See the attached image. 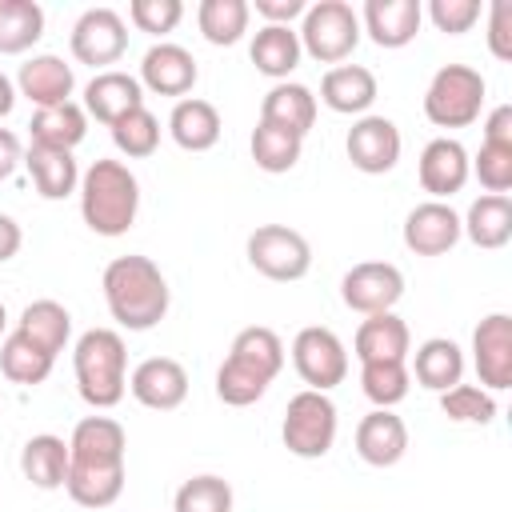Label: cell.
Returning <instances> with one entry per match:
<instances>
[{
  "instance_id": "cell-29",
  "label": "cell",
  "mask_w": 512,
  "mask_h": 512,
  "mask_svg": "<svg viewBox=\"0 0 512 512\" xmlns=\"http://www.w3.org/2000/svg\"><path fill=\"white\" fill-rule=\"evenodd\" d=\"M24 168H28L32 184H36V192H40L44 200H64V196H72V192L80 188V168H76L72 152L32 144V148L24 152Z\"/></svg>"
},
{
  "instance_id": "cell-33",
  "label": "cell",
  "mask_w": 512,
  "mask_h": 512,
  "mask_svg": "<svg viewBox=\"0 0 512 512\" xmlns=\"http://www.w3.org/2000/svg\"><path fill=\"white\" fill-rule=\"evenodd\" d=\"M16 332L28 336V340H32L36 348H44L48 356H56V352H64V344H68V336H72V316H68V308H64L60 300H32V304L20 312Z\"/></svg>"
},
{
  "instance_id": "cell-13",
  "label": "cell",
  "mask_w": 512,
  "mask_h": 512,
  "mask_svg": "<svg viewBox=\"0 0 512 512\" xmlns=\"http://www.w3.org/2000/svg\"><path fill=\"white\" fill-rule=\"evenodd\" d=\"M460 216L448 200H424L404 216V248L416 256H444L460 244Z\"/></svg>"
},
{
  "instance_id": "cell-46",
  "label": "cell",
  "mask_w": 512,
  "mask_h": 512,
  "mask_svg": "<svg viewBox=\"0 0 512 512\" xmlns=\"http://www.w3.org/2000/svg\"><path fill=\"white\" fill-rule=\"evenodd\" d=\"M428 20L448 36H464L480 20V0H432Z\"/></svg>"
},
{
  "instance_id": "cell-26",
  "label": "cell",
  "mask_w": 512,
  "mask_h": 512,
  "mask_svg": "<svg viewBox=\"0 0 512 512\" xmlns=\"http://www.w3.org/2000/svg\"><path fill=\"white\" fill-rule=\"evenodd\" d=\"M460 232L484 252L504 248L512 240V200L508 196H492V192L476 196L468 204V212L460 216Z\"/></svg>"
},
{
  "instance_id": "cell-42",
  "label": "cell",
  "mask_w": 512,
  "mask_h": 512,
  "mask_svg": "<svg viewBox=\"0 0 512 512\" xmlns=\"http://www.w3.org/2000/svg\"><path fill=\"white\" fill-rule=\"evenodd\" d=\"M112 144L128 156V160H144L156 152L160 144V120L148 108H132L128 116H120L112 124Z\"/></svg>"
},
{
  "instance_id": "cell-11",
  "label": "cell",
  "mask_w": 512,
  "mask_h": 512,
  "mask_svg": "<svg viewBox=\"0 0 512 512\" xmlns=\"http://www.w3.org/2000/svg\"><path fill=\"white\" fill-rule=\"evenodd\" d=\"M472 364L480 376V388L504 392L512 388V316L492 312L472 332Z\"/></svg>"
},
{
  "instance_id": "cell-34",
  "label": "cell",
  "mask_w": 512,
  "mask_h": 512,
  "mask_svg": "<svg viewBox=\"0 0 512 512\" xmlns=\"http://www.w3.org/2000/svg\"><path fill=\"white\" fill-rule=\"evenodd\" d=\"M228 356H232L236 364L252 368L256 376H264V380L272 384V380L280 376V368H284V340H280L272 328L252 324V328L236 332V340H232Z\"/></svg>"
},
{
  "instance_id": "cell-39",
  "label": "cell",
  "mask_w": 512,
  "mask_h": 512,
  "mask_svg": "<svg viewBox=\"0 0 512 512\" xmlns=\"http://www.w3.org/2000/svg\"><path fill=\"white\" fill-rule=\"evenodd\" d=\"M360 388H364V396H368L376 408H396V404L408 396V388H412L408 364H404V360L360 364Z\"/></svg>"
},
{
  "instance_id": "cell-5",
  "label": "cell",
  "mask_w": 512,
  "mask_h": 512,
  "mask_svg": "<svg viewBox=\"0 0 512 512\" xmlns=\"http://www.w3.org/2000/svg\"><path fill=\"white\" fill-rule=\"evenodd\" d=\"M336 428H340V420H336V404L328 400V392L304 388V392H296V396L288 400V408H284L280 440H284V448H288L292 456H300V460H320V456L332 452Z\"/></svg>"
},
{
  "instance_id": "cell-37",
  "label": "cell",
  "mask_w": 512,
  "mask_h": 512,
  "mask_svg": "<svg viewBox=\"0 0 512 512\" xmlns=\"http://www.w3.org/2000/svg\"><path fill=\"white\" fill-rule=\"evenodd\" d=\"M248 16H252L248 0H200V8H196V24H200L204 40L216 48L236 44L248 32Z\"/></svg>"
},
{
  "instance_id": "cell-30",
  "label": "cell",
  "mask_w": 512,
  "mask_h": 512,
  "mask_svg": "<svg viewBox=\"0 0 512 512\" xmlns=\"http://www.w3.org/2000/svg\"><path fill=\"white\" fill-rule=\"evenodd\" d=\"M64 488L80 508H108L124 492V464H72L68 460Z\"/></svg>"
},
{
  "instance_id": "cell-41",
  "label": "cell",
  "mask_w": 512,
  "mask_h": 512,
  "mask_svg": "<svg viewBox=\"0 0 512 512\" xmlns=\"http://www.w3.org/2000/svg\"><path fill=\"white\" fill-rule=\"evenodd\" d=\"M440 412L456 424H492L496 420V396L480 384H452L448 392H440Z\"/></svg>"
},
{
  "instance_id": "cell-27",
  "label": "cell",
  "mask_w": 512,
  "mask_h": 512,
  "mask_svg": "<svg viewBox=\"0 0 512 512\" xmlns=\"http://www.w3.org/2000/svg\"><path fill=\"white\" fill-rule=\"evenodd\" d=\"M408 376H416V384L428 388V392H448L452 384L464 380V352H460V344L448 340V336L424 340L416 348V356H412V372Z\"/></svg>"
},
{
  "instance_id": "cell-45",
  "label": "cell",
  "mask_w": 512,
  "mask_h": 512,
  "mask_svg": "<svg viewBox=\"0 0 512 512\" xmlns=\"http://www.w3.org/2000/svg\"><path fill=\"white\" fill-rule=\"evenodd\" d=\"M184 16V4L180 0H132L128 4V20L148 32V36H168Z\"/></svg>"
},
{
  "instance_id": "cell-50",
  "label": "cell",
  "mask_w": 512,
  "mask_h": 512,
  "mask_svg": "<svg viewBox=\"0 0 512 512\" xmlns=\"http://www.w3.org/2000/svg\"><path fill=\"white\" fill-rule=\"evenodd\" d=\"M16 164H24V148H20V136L0 128V180H8L16 172Z\"/></svg>"
},
{
  "instance_id": "cell-24",
  "label": "cell",
  "mask_w": 512,
  "mask_h": 512,
  "mask_svg": "<svg viewBox=\"0 0 512 512\" xmlns=\"http://www.w3.org/2000/svg\"><path fill=\"white\" fill-rule=\"evenodd\" d=\"M260 120L304 140L308 128L316 124V96H312V88H304V84H296V80L272 84L268 96L260 100Z\"/></svg>"
},
{
  "instance_id": "cell-6",
  "label": "cell",
  "mask_w": 512,
  "mask_h": 512,
  "mask_svg": "<svg viewBox=\"0 0 512 512\" xmlns=\"http://www.w3.org/2000/svg\"><path fill=\"white\" fill-rule=\"evenodd\" d=\"M300 48L320 64H340L360 44V16L344 0H316L300 20Z\"/></svg>"
},
{
  "instance_id": "cell-14",
  "label": "cell",
  "mask_w": 512,
  "mask_h": 512,
  "mask_svg": "<svg viewBox=\"0 0 512 512\" xmlns=\"http://www.w3.org/2000/svg\"><path fill=\"white\" fill-rule=\"evenodd\" d=\"M128 392L136 396V404H144L152 412H172L188 396V372L172 356H148V360H140L132 368Z\"/></svg>"
},
{
  "instance_id": "cell-12",
  "label": "cell",
  "mask_w": 512,
  "mask_h": 512,
  "mask_svg": "<svg viewBox=\"0 0 512 512\" xmlns=\"http://www.w3.org/2000/svg\"><path fill=\"white\" fill-rule=\"evenodd\" d=\"M400 128L388 120V116H360L352 128H348V140H344V152L352 160V168H360L364 176H384L396 168L400 160Z\"/></svg>"
},
{
  "instance_id": "cell-7",
  "label": "cell",
  "mask_w": 512,
  "mask_h": 512,
  "mask_svg": "<svg viewBox=\"0 0 512 512\" xmlns=\"http://www.w3.org/2000/svg\"><path fill=\"white\" fill-rule=\"evenodd\" d=\"M244 252H248V264L260 276L276 280V284L304 280L308 268H312V244L296 228H288V224H260L248 236Z\"/></svg>"
},
{
  "instance_id": "cell-16",
  "label": "cell",
  "mask_w": 512,
  "mask_h": 512,
  "mask_svg": "<svg viewBox=\"0 0 512 512\" xmlns=\"http://www.w3.org/2000/svg\"><path fill=\"white\" fill-rule=\"evenodd\" d=\"M416 176H420V188L432 196V200H448L456 196L464 184H468V152L460 140L452 136H436L424 144L420 152V164H416Z\"/></svg>"
},
{
  "instance_id": "cell-36",
  "label": "cell",
  "mask_w": 512,
  "mask_h": 512,
  "mask_svg": "<svg viewBox=\"0 0 512 512\" xmlns=\"http://www.w3.org/2000/svg\"><path fill=\"white\" fill-rule=\"evenodd\" d=\"M52 364H56V356H48L44 348H36L20 332H8L0 340V372L12 384H44L52 376Z\"/></svg>"
},
{
  "instance_id": "cell-21",
  "label": "cell",
  "mask_w": 512,
  "mask_h": 512,
  "mask_svg": "<svg viewBox=\"0 0 512 512\" xmlns=\"http://www.w3.org/2000/svg\"><path fill=\"white\" fill-rule=\"evenodd\" d=\"M124 424L112 416H84L68 436V460L72 464H124Z\"/></svg>"
},
{
  "instance_id": "cell-35",
  "label": "cell",
  "mask_w": 512,
  "mask_h": 512,
  "mask_svg": "<svg viewBox=\"0 0 512 512\" xmlns=\"http://www.w3.org/2000/svg\"><path fill=\"white\" fill-rule=\"evenodd\" d=\"M44 36V8L36 0H0V52L20 56Z\"/></svg>"
},
{
  "instance_id": "cell-38",
  "label": "cell",
  "mask_w": 512,
  "mask_h": 512,
  "mask_svg": "<svg viewBox=\"0 0 512 512\" xmlns=\"http://www.w3.org/2000/svg\"><path fill=\"white\" fill-rule=\"evenodd\" d=\"M248 148H252V160H256V168H260V172L280 176V172H292V168L300 164L304 140H300V136H292V132H284V128H272V124H264V120H260V124L252 128Z\"/></svg>"
},
{
  "instance_id": "cell-4",
  "label": "cell",
  "mask_w": 512,
  "mask_h": 512,
  "mask_svg": "<svg viewBox=\"0 0 512 512\" xmlns=\"http://www.w3.org/2000/svg\"><path fill=\"white\" fill-rule=\"evenodd\" d=\"M488 84L472 64H444L424 92V116L436 128H468L484 108Z\"/></svg>"
},
{
  "instance_id": "cell-22",
  "label": "cell",
  "mask_w": 512,
  "mask_h": 512,
  "mask_svg": "<svg viewBox=\"0 0 512 512\" xmlns=\"http://www.w3.org/2000/svg\"><path fill=\"white\" fill-rule=\"evenodd\" d=\"M376 76L364 64H336L320 80V100L340 116H368L376 104Z\"/></svg>"
},
{
  "instance_id": "cell-47",
  "label": "cell",
  "mask_w": 512,
  "mask_h": 512,
  "mask_svg": "<svg viewBox=\"0 0 512 512\" xmlns=\"http://www.w3.org/2000/svg\"><path fill=\"white\" fill-rule=\"evenodd\" d=\"M488 52L512 60V0H492L488 8Z\"/></svg>"
},
{
  "instance_id": "cell-25",
  "label": "cell",
  "mask_w": 512,
  "mask_h": 512,
  "mask_svg": "<svg viewBox=\"0 0 512 512\" xmlns=\"http://www.w3.org/2000/svg\"><path fill=\"white\" fill-rule=\"evenodd\" d=\"M220 128L224 124H220L216 104L212 100H200V96H184L168 112V132H172V140L184 152H208V148H216Z\"/></svg>"
},
{
  "instance_id": "cell-23",
  "label": "cell",
  "mask_w": 512,
  "mask_h": 512,
  "mask_svg": "<svg viewBox=\"0 0 512 512\" xmlns=\"http://www.w3.org/2000/svg\"><path fill=\"white\" fill-rule=\"evenodd\" d=\"M352 348H356V360H360V364L408 360L412 332H408V324H404L396 312H376V316H364V320H360Z\"/></svg>"
},
{
  "instance_id": "cell-43",
  "label": "cell",
  "mask_w": 512,
  "mask_h": 512,
  "mask_svg": "<svg viewBox=\"0 0 512 512\" xmlns=\"http://www.w3.org/2000/svg\"><path fill=\"white\" fill-rule=\"evenodd\" d=\"M264 392H268V380L256 376L252 368L236 364L232 356L216 368V396H220L228 408H248V404H256Z\"/></svg>"
},
{
  "instance_id": "cell-8",
  "label": "cell",
  "mask_w": 512,
  "mask_h": 512,
  "mask_svg": "<svg viewBox=\"0 0 512 512\" xmlns=\"http://www.w3.org/2000/svg\"><path fill=\"white\" fill-rule=\"evenodd\" d=\"M292 364H296L300 380L312 392H328V388L344 384V376H348L344 340L332 328H320V324H308V328L296 332V340H292Z\"/></svg>"
},
{
  "instance_id": "cell-10",
  "label": "cell",
  "mask_w": 512,
  "mask_h": 512,
  "mask_svg": "<svg viewBox=\"0 0 512 512\" xmlns=\"http://www.w3.org/2000/svg\"><path fill=\"white\" fill-rule=\"evenodd\" d=\"M124 48H128V28L116 8H88L72 24V56L80 64L108 72V64H116L124 56Z\"/></svg>"
},
{
  "instance_id": "cell-17",
  "label": "cell",
  "mask_w": 512,
  "mask_h": 512,
  "mask_svg": "<svg viewBox=\"0 0 512 512\" xmlns=\"http://www.w3.org/2000/svg\"><path fill=\"white\" fill-rule=\"evenodd\" d=\"M408 452V424L392 408H372L356 424V456L372 468H392Z\"/></svg>"
},
{
  "instance_id": "cell-1",
  "label": "cell",
  "mask_w": 512,
  "mask_h": 512,
  "mask_svg": "<svg viewBox=\"0 0 512 512\" xmlns=\"http://www.w3.org/2000/svg\"><path fill=\"white\" fill-rule=\"evenodd\" d=\"M168 280L148 256H116L104 268V304L112 320L128 332H148L168 316Z\"/></svg>"
},
{
  "instance_id": "cell-3",
  "label": "cell",
  "mask_w": 512,
  "mask_h": 512,
  "mask_svg": "<svg viewBox=\"0 0 512 512\" xmlns=\"http://www.w3.org/2000/svg\"><path fill=\"white\" fill-rule=\"evenodd\" d=\"M80 400L96 412L116 408L128 392V348L116 328H88L72 348Z\"/></svg>"
},
{
  "instance_id": "cell-51",
  "label": "cell",
  "mask_w": 512,
  "mask_h": 512,
  "mask_svg": "<svg viewBox=\"0 0 512 512\" xmlns=\"http://www.w3.org/2000/svg\"><path fill=\"white\" fill-rule=\"evenodd\" d=\"M20 244H24L20 224H16L8 212H0V264H4V260H12V256L20 252Z\"/></svg>"
},
{
  "instance_id": "cell-9",
  "label": "cell",
  "mask_w": 512,
  "mask_h": 512,
  "mask_svg": "<svg viewBox=\"0 0 512 512\" xmlns=\"http://www.w3.org/2000/svg\"><path fill=\"white\" fill-rule=\"evenodd\" d=\"M404 296V272L388 260H364L352 264L340 280V300L360 312V316H376V312H392Z\"/></svg>"
},
{
  "instance_id": "cell-53",
  "label": "cell",
  "mask_w": 512,
  "mask_h": 512,
  "mask_svg": "<svg viewBox=\"0 0 512 512\" xmlns=\"http://www.w3.org/2000/svg\"><path fill=\"white\" fill-rule=\"evenodd\" d=\"M4 324H8V312H4V304H0V340H4Z\"/></svg>"
},
{
  "instance_id": "cell-40",
  "label": "cell",
  "mask_w": 512,
  "mask_h": 512,
  "mask_svg": "<svg viewBox=\"0 0 512 512\" xmlns=\"http://www.w3.org/2000/svg\"><path fill=\"white\" fill-rule=\"evenodd\" d=\"M172 512H232V484L224 476H192L176 488Z\"/></svg>"
},
{
  "instance_id": "cell-48",
  "label": "cell",
  "mask_w": 512,
  "mask_h": 512,
  "mask_svg": "<svg viewBox=\"0 0 512 512\" xmlns=\"http://www.w3.org/2000/svg\"><path fill=\"white\" fill-rule=\"evenodd\" d=\"M484 144L512 148V104H500V108L488 112V120H484Z\"/></svg>"
},
{
  "instance_id": "cell-15",
  "label": "cell",
  "mask_w": 512,
  "mask_h": 512,
  "mask_svg": "<svg viewBox=\"0 0 512 512\" xmlns=\"http://www.w3.org/2000/svg\"><path fill=\"white\" fill-rule=\"evenodd\" d=\"M196 76H200V68H196V56L184 48V44H168V40H160V44H152L148 52H144V60H140V88H148V92H156V96H188L192 88H196Z\"/></svg>"
},
{
  "instance_id": "cell-28",
  "label": "cell",
  "mask_w": 512,
  "mask_h": 512,
  "mask_svg": "<svg viewBox=\"0 0 512 512\" xmlns=\"http://www.w3.org/2000/svg\"><path fill=\"white\" fill-rule=\"evenodd\" d=\"M248 56H252L256 72H264V76H272V80L280 84V80H288V76L296 72L304 48H300V36L292 32V24H264V28L252 36Z\"/></svg>"
},
{
  "instance_id": "cell-52",
  "label": "cell",
  "mask_w": 512,
  "mask_h": 512,
  "mask_svg": "<svg viewBox=\"0 0 512 512\" xmlns=\"http://www.w3.org/2000/svg\"><path fill=\"white\" fill-rule=\"evenodd\" d=\"M16 96H20V92H16V84H12V80L0 72V120H4V116L16 108Z\"/></svg>"
},
{
  "instance_id": "cell-31",
  "label": "cell",
  "mask_w": 512,
  "mask_h": 512,
  "mask_svg": "<svg viewBox=\"0 0 512 512\" xmlns=\"http://www.w3.org/2000/svg\"><path fill=\"white\" fill-rule=\"evenodd\" d=\"M28 132H32V144H40V148L72 152L88 136V112L76 100L56 104V108H36Z\"/></svg>"
},
{
  "instance_id": "cell-20",
  "label": "cell",
  "mask_w": 512,
  "mask_h": 512,
  "mask_svg": "<svg viewBox=\"0 0 512 512\" xmlns=\"http://www.w3.org/2000/svg\"><path fill=\"white\" fill-rule=\"evenodd\" d=\"M72 88H76L72 64H64V60H60V56H52V52L24 60V64H20V72H16V92H20V96H28L36 108L68 104V100H72Z\"/></svg>"
},
{
  "instance_id": "cell-18",
  "label": "cell",
  "mask_w": 512,
  "mask_h": 512,
  "mask_svg": "<svg viewBox=\"0 0 512 512\" xmlns=\"http://www.w3.org/2000/svg\"><path fill=\"white\" fill-rule=\"evenodd\" d=\"M420 20H424L420 0H368L360 16V32H368L376 48H404L416 40Z\"/></svg>"
},
{
  "instance_id": "cell-49",
  "label": "cell",
  "mask_w": 512,
  "mask_h": 512,
  "mask_svg": "<svg viewBox=\"0 0 512 512\" xmlns=\"http://www.w3.org/2000/svg\"><path fill=\"white\" fill-rule=\"evenodd\" d=\"M248 8H256L268 24H292L296 16H304V0H256V4H248Z\"/></svg>"
},
{
  "instance_id": "cell-32",
  "label": "cell",
  "mask_w": 512,
  "mask_h": 512,
  "mask_svg": "<svg viewBox=\"0 0 512 512\" xmlns=\"http://www.w3.org/2000/svg\"><path fill=\"white\" fill-rule=\"evenodd\" d=\"M20 472L32 488L40 492H52V488H64V476H68V444L52 432H40L32 436L24 448H20Z\"/></svg>"
},
{
  "instance_id": "cell-2",
  "label": "cell",
  "mask_w": 512,
  "mask_h": 512,
  "mask_svg": "<svg viewBox=\"0 0 512 512\" xmlns=\"http://www.w3.org/2000/svg\"><path fill=\"white\" fill-rule=\"evenodd\" d=\"M80 216L96 236H124L140 212V180L120 160H92L80 176Z\"/></svg>"
},
{
  "instance_id": "cell-44",
  "label": "cell",
  "mask_w": 512,
  "mask_h": 512,
  "mask_svg": "<svg viewBox=\"0 0 512 512\" xmlns=\"http://www.w3.org/2000/svg\"><path fill=\"white\" fill-rule=\"evenodd\" d=\"M468 172H476V180H480L492 196H504V192L512 188V148L480 144L476 160H468Z\"/></svg>"
},
{
  "instance_id": "cell-19",
  "label": "cell",
  "mask_w": 512,
  "mask_h": 512,
  "mask_svg": "<svg viewBox=\"0 0 512 512\" xmlns=\"http://www.w3.org/2000/svg\"><path fill=\"white\" fill-rule=\"evenodd\" d=\"M88 116H96L100 124H116L120 116H128L132 108H144V88L136 76L120 72V68H108V72H96L88 84H84V104H80Z\"/></svg>"
}]
</instances>
